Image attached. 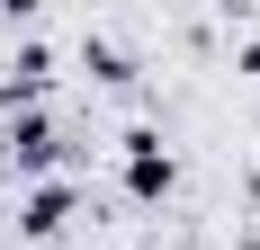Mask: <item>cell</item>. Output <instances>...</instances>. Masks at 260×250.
Segmentation results:
<instances>
[{
    "label": "cell",
    "instance_id": "6da1fadb",
    "mask_svg": "<svg viewBox=\"0 0 260 250\" xmlns=\"http://www.w3.org/2000/svg\"><path fill=\"white\" fill-rule=\"evenodd\" d=\"M126 188H135L144 205H153V197H171V161H161V143H153V134H126Z\"/></svg>",
    "mask_w": 260,
    "mask_h": 250
},
{
    "label": "cell",
    "instance_id": "7a4b0ae2",
    "mask_svg": "<svg viewBox=\"0 0 260 250\" xmlns=\"http://www.w3.org/2000/svg\"><path fill=\"white\" fill-rule=\"evenodd\" d=\"M72 224V188H63V179H54V188H36V197L18 205V232H36V241H45V232H63Z\"/></svg>",
    "mask_w": 260,
    "mask_h": 250
},
{
    "label": "cell",
    "instance_id": "3957f363",
    "mask_svg": "<svg viewBox=\"0 0 260 250\" xmlns=\"http://www.w3.org/2000/svg\"><path fill=\"white\" fill-rule=\"evenodd\" d=\"M54 152H63V143H54V116H18V125H9V161H18V170H45Z\"/></svg>",
    "mask_w": 260,
    "mask_h": 250
}]
</instances>
